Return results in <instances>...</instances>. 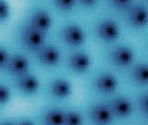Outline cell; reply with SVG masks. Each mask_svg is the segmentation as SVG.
<instances>
[{"mask_svg":"<svg viewBox=\"0 0 148 125\" xmlns=\"http://www.w3.org/2000/svg\"><path fill=\"white\" fill-rule=\"evenodd\" d=\"M3 71L12 78L23 75L31 71L30 60L23 54H11Z\"/></svg>","mask_w":148,"mask_h":125,"instance_id":"cell-7","label":"cell"},{"mask_svg":"<svg viewBox=\"0 0 148 125\" xmlns=\"http://www.w3.org/2000/svg\"><path fill=\"white\" fill-rule=\"evenodd\" d=\"M89 118L96 125H108L113 120V114L108 106L96 104L90 106L88 110Z\"/></svg>","mask_w":148,"mask_h":125,"instance_id":"cell-11","label":"cell"},{"mask_svg":"<svg viewBox=\"0 0 148 125\" xmlns=\"http://www.w3.org/2000/svg\"><path fill=\"white\" fill-rule=\"evenodd\" d=\"M65 109L58 106H47L42 109L40 120L42 125H64Z\"/></svg>","mask_w":148,"mask_h":125,"instance_id":"cell-13","label":"cell"},{"mask_svg":"<svg viewBox=\"0 0 148 125\" xmlns=\"http://www.w3.org/2000/svg\"><path fill=\"white\" fill-rule=\"evenodd\" d=\"M46 94L56 100H64L72 95L71 82L65 78H54L50 80L45 87Z\"/></svg>","mask_w":148,"mask_h":125,"instance_id":"cell-6","label":"cell"},{"mask_svg":"<svg viewBox=\"0 0 148 125\" xmlns=\"http://www.w3.org/2000/svg\"><path fill=\"white\" fill-rule=\"evenodd\" d=\"M24 23L44 34H47L53 25V19L50 12L43 7L35 6L26 12Z\"/></svg>","mask_w":148,"mask_h":125,"instance_id":"cell-2","label":"cell"},{"mask_svg":"<svg viewBox=\"0 0 148 125\" xmlns=\"http://www.w3.org/2000/svg\"><path fill=\"white\" fill-rule=\"evenodd\" d=\"M49 4L55 11L60 14L71 12L77 7V1H72V0H53L50 1Z\"/></svg>","mask_w":148,"mask_h":125,"instance_id":"cell-17","label":"cell"},{"mask_svg":"<svg viewBox=\"0 0 148 125\" xmlns=\"http://www.w3.org/2000/svg\"><path fill=\"white\" fill-rule=\"evenodd\" d=\"M138 104L142 112L145 115H148V93L143 94L140 96Z\"/></svg>","mask_w":148,"mask_h":125,"instance_id":"cell-23","label":"cell"},{"mask_svg":"<svg viewBox=\"0 0 148 125\" xmlns=\"http://www.w3.org/2000/svg\"><path fill=\"white\" fill-rule=\"evenodd\" d=\"M109 58L118 67H128L134 60V52L129 46H118L110 52Z\"/></svg>","mask_w":148,"mask_h":125,"instance_id":"cell-12","label":"cell"},{"mask_svg":"<svg viewBox=\"0 0 148 125\" xmlns=\"http://www.w3.org/2000/svg\"><path fill=\"white\" fill-rule=\"evenodd\" d=\"M108 106L110 109L113 116H116V117L121 119L131 116V114L133 111L132 102L128 98H126V97H122V96L115 97V98H113L109 102V104Z\"/></svg>","mask_w":148,"mask_h":125,"instance_id":"cell-14","label":"cell"},{"mask_svg":"<svg viewBox=\"0 0 148 125\" xmlns=\"http://www.w3.org/2000/svg\"><path fill=\"white\" fill-rule=\"evenodd\" d=\"M58 35L60 40L71 47H78L82 45L86 38L83 29L75 23H69V24L63 25L60 28Z\"/></svg>","mask_w":148,"mask_h":125,"instance_id":"cell-5","label":"cell"},{"mask_svg":"<svg viewBox=\"0 0 148 125\" xmlns=\"http://www.w3.org/2000/svg\"><path fill=\"white\" fill-rule=\"evenodd\" d=\"M77 5H80L81 8H92L97 5V2L94 0H82V1H77Z\"/></svg>","mask_w":148,"mask_h":125,"instance_id":"cell-25","label":"cell"},{"mask_svg":"<svg viewBox=\"0 0 148 125\" xmlns=\"http://www.w3.org/2000/svg\"><path fill=\"white\" fill-rule=\"evenodd\" d=\"M66 67L76 74L86 72L91 67V57L84 52H74L66 58Z\"/></svg>","mask_w":148,"mask_h":125,"instance_id":"cell-8","label":"cell"},{"mask_svg":"<svg viewBox=\"0 0 148 125\" xmlns=\"http://www.w3.org/2000/svg\"><path fill=\"white\" fill-rule=\"evenodd\" d=\"M36 63L44 68L57 67L61 59V52L53 44L45 43L41 48L34 53Z\"/></svg>","mask_w":148,"mask_h":125,"instance_id":"cell-4","label":"cell"},{"mask_svg":"<svg viewBox=\"0 0 148 125\" xmlns=\"http://www.w3.org/2000/svg\"><path fill=\"white\" fill-rule=\"evenodd\" d=\"M118 79L111 73H102L99 74L94 80L95 88L101 93L110 94L113 93L118 87Z\"/></svg>","mask_w":148,"mask_h":125,"instance_id":"cell-15","label":"cell"},{"mask_svg":"<svg viewBox=\"0 0 148 125\" xmlns=\"http://www.w3.org/2000/svg\"><path fill=\"white\" fill-rule=\"evenodd\" d=\"M17 40L23 49L34 54L46 43V34L22 22L18 28Z\"/></svg>","mask_w":148,"mask_h":125,"instance_id":"cell-1","label":"cell"},{"mask_svg":"<svg viewBox=\"0 0 148 125\" xmlns=\"http://www.w3.org/2000/svg\"><path fill=\"white\" fill-rule=\"evenodd\" d=\"M16 125H36V123L30 118L26 117H20L14 120Z\"/></svg>","mask_w":148,"mask_h":125,"instance_id":"cell-24","label":"cell"},{"mask_svg":"<svg viewBox=\"0 0 148 125\" xmlns=\"http://www.w3.org/2000/svg\"><path fill=\"white\" fill-rule=\"evenodd\" d=\"M12 98V92L8 85L0 82V106L9 104Z\"/></svg>","mask_w":148,"mask_h":125,"instance_id":"cell-19","label":"cell"},{"mask_svg":"<svg viewBox=\"0 0 148 125\" xmlns=\"http://www.w3.org/2000/svg\"><path fill=\"white\" fill-rule=\"evenodd\" d=\"M13 85L21 95L32 97L38 93L41 82L39 78L34 72L29 71L23 75L13 78Z\"/></svg>","mask_w":148,"mask_h":125,"instance_id":"cell-3","label":"cell"},{"mask_svg":"<svg viewBox=\"0 0 148 125\" xmlns=\"http://www.w3.org/2000/svg\"><path fill=\"white\" fill-rule=\"evenodd\" d=\"M10 55L11 54L9 53L8 49L6 46L0 45V71H3L4 68L6 67Z\"/></svg>","mask_w":148,"mask_h":125,"instance_id":"cell-22","label":"cell"},{"mask_svg":"<svg viewBox=\"0 0 148 125\" xmlns=\"http://www.w3.org/2000/svg\"><path fill=\"white\" fill-rule=\"evenodd\" d=\"M109 4L113 8L119 9V10H128L133 5V3L132 1H129V0H114Z\"/></svg>","mask_w":148,"mask_h":125,"instance_id":"cell-21","label":"cell"},{"mask_svg":"<svg viewBox=\"0 0 148 125\" xmlns=\"http://www.w3.org/2000/svg\"><path fill=\"white\" fill-rule=\"evenodd\" d=\"M98 38L105 42H112L119 36V26L114 20L104 19L96 27Z\"/></svg>","mask_w":148,"mask_h":125,"instance_id":"cell-10","label":"cell"},{"mask_svg":"<svg viewBox=\"0 0 148 125\" xmlns=\"http://www.w3.org/2000/svg\"><path fill=\"white\" fill-rule=\"evenodd\" d=\"M82 114L75 109H65L64 125H82Z\"/></svg>","mask_w":148,"mask_h":125,"instance_id":"cell-18","label":"cell"},{"mask_svg":"<svg viewBox=\"0 0 148 125\" xmlns=\"http://www.w3.org/2000/svg\"><path fill=\"white\" fill-rule=\"evenodd\" d=\"M11 15V8L8 2L0 0V25L7 23Z\"/></svg>","mask_w":148,"mask_h":125,"instance_id":"cell-20","label":"cell"},{"mask_svg":"<svg viewBox=\"0 0 148 125\" xmlns=\"http://www.w3.org/2000/svg\"><path fill=\"white\" fill-rule=\"evenodd\" d=\"M0 125H16L14 120H8V119H3L0 120Z\"/></svg>","mask_w":148,"mask_h":125,"instance_id":"cell-26","label":"cell"},{"mask_svg":"<svg viewBox=\"0 0 148 125\" xmlns=\"http://www.w3.org/2000/svg\"><path fill=\"white\" fill-rule=\"evenodd\" d=\"M127 20L132 26L143 28L148 24V8L143 4H133L127 10Z\"/></svg>","mask_w":148,"mask_h":125,"instance_id":"cell-9","label":"cell"},{"mask_svg":"<svg viewBox=\"0 0 148 125\" xmlns=\"http://www.w3.org/2000/svg\"><path fill=\"white\" fill-rule=\"evenodd\" d=\"M130 75L139 84H148V64H138L132 69Z\"/></svg>","mask_w":148,"mask_h":125,"instance_id":"cell-16","label":"cell"}]
</instances>
